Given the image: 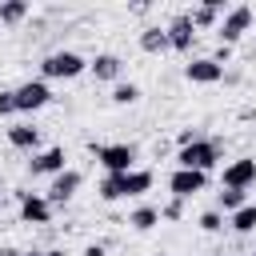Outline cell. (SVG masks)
Here are the masks:
<instances>
[{
	"mask_svg": "<svg viewBox=\"0 0 256 256\" xmlns=\"http://www.w3.org/2000/svg\"><path fill=\"white\" fill-rule=\"evenodd\" d=\"M80 256H108V248H104V244H88Z\"/></svg>",
	"mask_w": 256,
	"mask_h": 256,
	"instance_id": "cell-27",
	"label": "cell"
},
{
	"mask_svg": "<svg viewBox=\"0 0 256 256\" xmlns=\"http://www.w3.org/2000/svg\"><path fill=\"white\" fill-rule=\"evenodd\" d=\"M92 156L104 168V176H120L136 168V144H92Z\"/></svg>",
	"mask_w": 256,
	"mask_h": 256,
	"instance_id": "cell-4",
	"label": "cell"
},
{
	"mask_svg": "<svg viewBox=\"0 0 256 256\" xmlns=\"http://www.w3.org/2000/svg\"><path fill=\"white\" fill-rule=\"evenodd\" d=\"M248 28H252V8H248V4H236V8H228V12H224V20H220L216 36H220V44H228V48H232Z\"/></svg>",
	"mask_w": 256,
	"mask_h": 256,
	"instance_id": "cell-5",
	"label": "cell"
},
{
	"mask_svg": "<svg viewBox=\"0 0 256 256\" xmlns=\"http://www.w3.org/2000/svg\"><path fill=\"white\" fill-rule=\"evenodd\" d=\"M128 224H132L136 232H152V228L160 224V208H152V204H140V208H132V212H128Z\"/></svg>",
	"mask_w": 256,
	"mask_h": 256,
	"instance_id": "cell-19",
	"label": "cell"
},
{
	"mask_svg": "<svg viewBox=\"0 0 256 256\" xmlns=\"http://www.w3.org/2000/svg\"><path fill=\"white\" fill-rule=\"evenodd\" d=\"M88 72V60L72 48H60V52H48L40 60V80H76Z\"/></svg>",
	"mask_w": 256,
	"mask_h": 256,
	"instance_id": "cell-2",
	"label": "cell"
},
{
	"mask_svg": "<svg viewBox=\"0 0 256 256\" xmlns=\"http://www.w3.org/2000/svg\"><path fill=\"white\" fill-rule=\"evenodd\" d=\"M40 256H64V252H60V248H48V252H40Z\"/></svg>",
	"mask_w": 256,
	"mask_h": 256,
	"instance_id": "cell-29",
	"label": "cell"
},
{
	"mask_svg": "<svg viewBox=\"0 0 256 256\" xmlns=\"http://www.w3.org/2000/svg\"><path fill=\"white\" fill-rule=\"evenodd\" d=\"M152 188V172L148 168H132V172H120V176H104L100 180V200H128V196H144Z\"/></svg>",
	"mask_w": 256,
	"mask_h": 256,
	"instance_id": "cell-1",
	"label": "cell"
},
{
	"mask_svg": "<svg viewBox=\"0 0 256 256\" xmlns=\"http://www.w3.org/2000/svg\"><path fill=\"white\" fill-rule=\"evenodd\" d=\"M252 184H256V160H252V156H240V160L224 164V172H220V188H240V192H248Z\"/></svg>",
	"mask_w": 256,
	"mask_h": 256,
	"instance_id": "cell-8",
	"label": "cell"
},
{
	"mask_svg": "<svg viewBox=\"0 0 256 256\" xmlns=\"http://www.w3.org/2000/svg\"><path fill=\"white\" fill-rule=\"evenodd\" d=\"M28 16V0H0V24H20Z\"/></svg>",
	"mask_w": 256,
	"mask_h": 256,
	"instance_id": "cell-21",
	"label": "cell"
},
{
	"mask_svg": "<svg viewBox=\"0 0 256 256\" xmlns=\"http://www.w3.org/2000/svg\"><path fill=\"white\" fill-rule=\"evenodd\" d=\"M8 144L20 152H40V128L36 124H8Z\"/></svg>",
	"mask_w": 256,
	"mask_h": 256,
	"instance_id": "cell-16",
	"label": "cell"
},
{
	"mask_svg": "<svg viewBox=\"0 0 256 256\" xmlns=\"http://www.w3.org/2000/svg\"><path fill=\"white\" fill-rule=\"evenodd\" d=\"M228 228H232L236 236H248V232H256V204H244L240 212H232V216H228Z\"/></svg>",
	"mask_w": 256,
	"mask_h": 256,
	"instance_id": "cell-20",
	"label": "cell"
},
{
	"mask_svg": "<svg viewBox=\"0 0 256 256\" xmlns=\"http://www.w3.org/2000/svg\"><path fill=\"white\" fill-rule=\"evenodd\" d=\"M0 256H24V252H20V248H12V244H4V248H0Z\"/></svg>",
	"mask_w": 256,
	"mask_h": 256,
	"instance_id": "cell-28",
	"label": "cell"
},
{
	"mask_svg": "<svg viewBox=\"0 0 256 256\" xmlns=\"http://www.w3.org/2000/svg\"><path fill=\"white\" fill-rule=\"evenodd\" d=\"M192 44H196V28H192L188 12L172 16V20H168V48H172V52H192Z\"/></svg>",
	"mask_w": 256,
	"mask_h": 256,
	"instance_id": "cell-13",
	"label": "cell"
},
{
	"mask_svg": "<svg viewBox=\"0 0 256 256\" xmlns=\"http://www.w3.org/2000/svg\"><path fill=\"white\" fill-rule=\"evenodd\" d=\"M196 224H200L204 232H220V228L228 224V216H224V212H216V208H208V212H200V220H196Z\"/></svg>",
	"mask_w": 256,
	"mask_h": 256,
	"instance_id": "cell-23",
	"label": "cell"
},
{
	"mask_svg": "<svg viewBox=\"0 0 256 256\" xmlns=\"http://www.w3.org/2000/svg\"><path fill=\"white\" fill-rule=\"evenodd\" d=\"M0 116H16V88H0Z\"/></svg>",
	"mask_w": 256,
	"mask_h": 256,
	"instance_id": "cell-25",
	"label": "cell"
},
{
	"mask_svg": "<svg viewBox=\"0 0 256 256\" xmlns=\"http://www.w3.org/2000/svg\"><path fill=\"white\" fill-rule=\"evenodd\" d=\"M212 60H216V64H220V68H224V64H228V60H232V48H228V44H220V48H216V56H212Z\"/></svg>",
	"mask_w": 256,
	"mask_h": 256,
	"instance_id": "cell-26",
	"label": "cell"
},
{
	"mask_svg": "<svg viewBox=\"0 0 256 256\" xmlns=\"http://www.w3.org/2000/svg\"><path fill=\"white\" fill-rule=\"evenodd\" d=\"M48 100H52L48 80H24V84L16 88V112H40Z\"/></svg>",
	"mask_w": 256,
	"mask_h": 256,
	"instance_id": "cell-9",
	"label": "cell"
},
{
	"mask_svg": "<svg viewBox=\"0 0 256 256\" xmlns=\"http://www.w3.org/2000/svg\"><path fill=\"white\" fill-rule=\"evenodd\" d=\"M208 256H220V252H208Z\"/></svg>",
	"mask_w": 256,
	"mask_h": 256,
	"instance_id": "cell-31",
	"label": "cell"
},
{
	"mask_svg": "<svg viewBox=\"0 0 256 256\" xmlns=\"http://www.w3.org/2000/svg\"><path fill=\"white\" fill-rule=\"evenodd\" d=\"M184 80L188 84H220L224 80V68L212 60V56H196L184 64Z\"/></svg>",
	"mask_w": 256,
	"mask_h": 256,
	"instance_id": "cell-10",
	"label": "cell"
},
{
	"mask_svg": "<svg viewBox=\"0 0 256 256\" xmlns=\"http://www.w3.org/2000/svg\"><path fill=\"white\" fill-rule=\"evenodd\" d=\"M208 188V172H192V168H176L172 176H168V192L176 196V200H192V196H200Z\"/></svg>",
	"mask_w": 256,
	"mask_h": 256,
	"instance_id": "cell-6",
	"label": "cell"
},
{
	"mask_svg": "<svg viewBox=\"0 0 256 256\" xmlns=\"http://www.w3.org/2000/svg\"><path fill=\"white\" fill-rule=\"evenodd\" d=\"M20 220L24 224H48L52 220V200L40 192H20Z\"/></svg>",
	"mask_w": 256,
	"mask_h": 256,
	"instance_id": "cell-12",
	"label": "cell"
},
{
	"mask_svg": "<svg viewBox=\"0 0 256 256\" xmlns=\"http://www.w3.org/2000/svg\"><path fill=\"white\" fill-rule=\"evenodd\" d=\"M244 204H248V192H240V188H220L216 192V212H224V216L240 212Z\"/></svg>",
	"mask_w": 256,
	"mask_h": 256,
	"instance_id": "cell-18",
	"label": "cell"
},
{
	"mask_svg": "<svg viewBox=\"0 0 256 256\" xmlns=\"http://www.w3.org/2000/svg\"><path fill=\"white\" fill-rule=\"evenodd\" d=\"M140 48L144 52H168V28H160V24H148L144 32H140Z\"/></svg>",
	"mask_w": 256,
	"mask_h": 256,
	"instance_id": "cell-17",
	"label": "cell"
},
{
	"mask_svg": "<svg viewBox=\"0 0 256 256\" xmlns=\"http://www.w3.org/2000/svg\"><path fill=\"white\" fill-rule=\"evenodd\" d=\"M24 256H40V252H24Z\"/></svg>",
	"mask_w": 256,
	"mask_h": 256,
	"instance_id": "cell-30",
	"label": "cell"
},
{
	"mask_svg": "<svg viewBox=\"0 0 256 256\" xmlns=\"http://www.w3.org/2000/svg\"><path fill=\"white\" fill-rule=\"evenodd\" d=\"M224 0H204V4H196L192 12H188V20H192V28L196 32H208V28H220V20H224Z\"/></svg>",
	"mask_w": 256,
	"mask_h": 256,
	"instance_id": "cell-14",
	"label": "cell"
},
{
	"mask_svg": "<svg viewBox=\"0 0 256 256\" xmlns=\"http://www.w3.org/2000/svg\"><path fill=\"white\" fill-rule=\"evenodd\" d=\"M80 184H84V176H80L76 168H64L60 176H52V184H48V200H52V208H56V204H68V200L80 192Z\"/></svg>",
	"mask_w": 256,
	"mask_h": 256,
	"instance_id": "cell-11",
	"label": "cell"
},
{
	"mask_svg": "<svg viewBox=\"0 0 256 256\" xmlns=\"http://www.w3.org/2000/svg\"><path fill=\"white\" fill-rule=\"evenodd\" d=\"M64 168H68V152H64L60 144L40 148V152H32V160H28V172H32V176H60Z\"/></svg>",
	"mask_w": 256,
	"mask_h": 256,
	"instance_id": "cell-7",
	"label": "cell"
},
{
	"mask_svg": "<svg viewBox=\"0 0 256 256\" xmlns=\"http://www.w3.org/2000/svg\"><path fill=\"white\" fill-rule=\"evenodd\" d=\"M216 164H220V140H212V136H200L196 144H188V148H180V152H176V168L212 172Z\"/></svg>",
	"mask_w": 256,
	"mask_h": 256,
	"instance_id": "cell-3",
	"label": "cell"
},
{
	"mask_svg": "<svg viewBox=\"0 0 256 256\" xmlns=\"http://www.w3.org/2000/svg\"><path fill=\"white\" fill-rule=\"evenodd\" d=\"M136 100H140V84H132V80H128V84L120 80V84L112 88V104H136Z\"/></svg>",
	"mask_w": 256,
	"mask_h": 256,
	"instance_id": "cell-22",
	"label": "cell"
},
{
	"mask_svg": "<svg viewBox=\"0 0 256 256\" xmlns=\"http://www.w3.org/2000/svg\"><path fill=\"white\" fill-rule=\"evenodd\" d=\"M160 220H168V224H176V220H184V200H168V204H160Z\"/></svg>",
	"mask_w": 256,
	"mask_h": 256,
	"instance_id": "cell-24",
	"label": "cell"
},
{
	"mask_svg": "<svg viewBox=\"0 0 256 256\" xmlns=\"http://www.w3.org/2000/svg\"><path fill=\"white\" fill-rule=\"evenodd\" d=\"M88 72H92L96 80H120V72H124V60H120L116 52H96V56L88 60Z\"/></svg>",
	"mask_w": 256,
	"mask_h": 256,
	"instance_id": "cell-15",
	"label": "cell"
}]
</instances>
